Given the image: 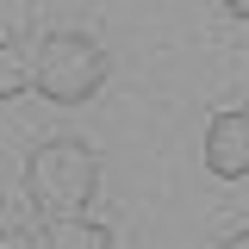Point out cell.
I'll list each match as a JSON object with an SVG mask.
<instances>
[{"mask_svg":"<svg viewBox=\"0 0 249 249\" xmlns=\"http://www.w3.org/2000/svg\"><path fill=\"white\" fill-rule=\"evenodd\" d=\"M93 187H100V156L81 137H50V143H37L25 156V193L50 224L56 218H81Z\"/></svg>","mask_w":249,"mask_h":249,"instance_id":"1","label":"cell"},{"mask_svg":"<svg viewBox=\"0 0 249 249\" xmlns=\"http://www.w3.org/2000/svg\"><path fill=\"white\" fill-rule=\"evenodd\" d=\"M31 88L50 106H88L106 88V50L81 31H44L31 50Z\"/></svg>","mask_w":249,"mask_h":249,"instance_id":"2","label":"cell"},{"mask_svg":"<svg viewBox=\"0 0 249 249\" xmlns=\"http://www.w3.org/2000/svg\"><path fill=\"white\" fill-rule=\"evenodd\" d=\"M206 168L218 181H243L249 175V112H218L206 124Z\"/></svg>","mask_w":249,"mask_h":249,"instance_id":"3","label":"cell"},{"mask_svg":"<svg viewBox=\"0 0 249 249\" xmlns=\"http://www.w3.org/2000/svg\"><path fill=\"white\" fill-rule=\"evenodd\" d=\"M37 249H112V231L100 224V218H56V224H44V243Z\"/></svg>","mask_w":249,"mask_h":249,"instance_id":"4","label":"cell"},{"mask_svg":"<svg viewBox=\"0 0 249 249\" xmlns=\"http://www.w3.org/2000/svg\"><path fill=\"white\" fill-rule=\"evenodd\" d=\"M31 88V50L19 37H0V100H19Z\"/></svg>","mask_w":249,"mask_h":249,"instance_id":"5","label":"cell"},{"mask_svg":"<svg viewBox=\"0 0 249 249\" xmlns=\"http://www.w3.org/2000/svg\"><path fill=\"white\" fill-rule=\"evenodd\" d=\"M0 249H37L31 237H19V231H0Z\"/></svg>","mask_w":249,"mask_h":249,"instance_id":"6","label":"cell"},{"mask_svg":"<svg viewBox=\"0 0 249 249\" xmlns=\"http://www.w3.org/2000/svg\"><path fill=\"white\" fill-rule=\"evenodd\" d=\"M224 249H249V224L237 231V237H224Z\"/></svg>","mask_w":249,"mask_h":249,"instance_id":"7","label":"cell"},{"mask_svg":"<svg viewBox=\"0 0 249 249\" xmlns=\"http://www.w3.org/2000/svg\"><path fill=\"white\" fill-rule=\"evenodd\" d=\"M224 13H237V19H249V0H224Z\"/></svg>","mask_w":249,"mask_h":249,"instance_id":"8","label":"cell"}]
</instances>
